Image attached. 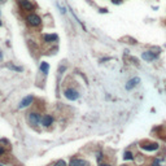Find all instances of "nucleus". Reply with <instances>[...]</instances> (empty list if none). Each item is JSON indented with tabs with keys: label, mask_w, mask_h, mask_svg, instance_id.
I'll list each match as a JSON object with an SVG mask.
<instances>
[{
	"label": "nucleus",
	"mask_w": 166,
	"mask_h": 166,
	"mask_svg": "<svg viewBox=\"0 0 166 166\" xmlns=\"http://www.w3.org/2000/svg\"><path fill=\"white\" fill-rule=\"evenodd\" d=\"M158 55H160V52H153V51H145L142 53V58L144 61H147V63H152V61L157 60L158 58Z\"/></svg>",
	"instance_id": "f257e3e1"
},
{
	"label": "nucleus",
	"mask_w": 166,
	"mask_h": 166,
	"mask_svg": "<svg viewBox=\"0 0 166 166\" xmlns=\"http://www.w3.org/2000/svg\"><path fill=\"white\" fill-rule=\"evenodd\" d=\"M26 21H27V24L30 26H39L42 24V18L39 17L38 14H34V13L29 14L27 18H26Z\"/></svg>",
	"instance_id": "f03ea898"
},
{
	"label": "nucleus",
	"mask_w": 166,
	"mask_h": 166,
	"mask_svg": "<svg viewBox=\"0 0 166 166\" xmlns=\"http://www.w3.org/2000/svg\"><path fill=\"white\" fill-rule=\"evenodd\" d=\"M27 119H29V122H30L31 125L37 126V125H39V123L42 122V116L39 114V113H37V112H32V113H29Z\"/></svg>",
	"instance_id": "7ed1b4c3"
},
{
	"label": "nucleus",
	"mask_w": 166,
	"mask_h": 166,
	"mask_svg": "<svg viewBox=\"0 0 166 166\" xmlns=\"http://www.w3.org/2000/svg\"><path fill=\"white\" fill-rule=\"evenodd\" d=\"M65 97H66L68 100H71V101H74V100H77L78 97H79V93H78V91L73 90V88H68L65 91Z\"/></svg>",
	"instance_id": "20e7f679"
},
{
	"label": "nucleus",
	"mask_w": 166,
	"mask_h": 166,
	"mask_svg": "<svg viewBox=\"0 0 166 166\" xmlns=\"http://www.w3.org/2000/svg\"><path fill=\"white\" fill-rule=\"evenodd\" d=\"M140 147L144 149V151H148V152H153V151H157L158 148H160V145L157 144V143H153V142H151V143H145V144H142Z\"/></svg>",
	"instance_id": "39448f33"
},
{
	"label": "nucleus",
	"mask_w": 166,
	"mask_h": 166,
	"mask_svg": "<svg viewBox=\"0 0 166 166\" xmlns=\"http://www.w3.org/2000/svg\"><path fill=\"white\" fill-rule=\"evenodd\" d=\"M69 166H91V164L82 158H71Z\"/></svg>",
	"instance_id": "423d86ee"
},
{
	"label": "nucleus",
	"mask_w": 166,
	"mask_h": 166,
	"mask_svg": "<svg viewBox=\"0 0 166 166\" xmlns=\"http://www.w3.org/2000/svg\"><path fill=\"white\" fill-rule=\"evenodd\" d=\"M140 83V78L139 77H135V78H131V79L129 80L127 83H126V90L130 91V90H132L134 87H136L138 84Z\"/></svg>",
	"instance_id": "0eeeda50"
},
{
	"label": "nucleus",
	"mask_w": 166,
	"mask_h": 166,
	"mask_svg": "<svg viewBox=\"0 0 166 166\" xmlns=\"http://www.w3.org/2000/svg\"><path fill=\"white\" fill-rule=\"evenodd\" d=\"M34 101V99H32V96H26L24 100H22L21 103H19V108L21 109H24V108H26V106H29L30 104Z\"/></svg>",
	"instance_id": "6e6552de"
},
{
	"label": "nucleus",
	"mask_w": 166,
	"mask_h": 166,
	"mask_svg": "<svg viewBox=\"0 0 166 166\" xmlns=\"http://www.w3.org/2000/svg\"><path fill=\"white\" fill-rule=\"evenodd\" d=\"M52 123H53V118H52L51 116H48V114H45L42 117V125L45 126V127H48V126H51Z\"/></svg>",
	"instance_id": "1a4fd4ad"
},
{
	"label": "nucleus",
	"mask_w": 166,
	"mask_h": 166,
	"mask_svg": "<svg viewBox=\"0 0 166 166\" xmlns=\"http://www.w3.org/2000/svg\"><path fill=\"white\" fill-rule=\"evenodd\" d=\"M18 3L21 4V6L25 9V11H32V8H34L29 0H18Z\"/></svg>",
	"instance_id": "9d476101"
},
{
	"label": "nucleus",
	"mask_w": 166,
	"mask_h": 166,
	"mask_svg": "<svg viewBox=\"0 0 166 166\" xmlns=\"http://www.w3.org/2000/svg\"><path fill=\"white\" fill-rule=\"evenodd\" d=\"M43 39H44V42H47V43H52V42H57V35L56 34H45L44 37H43Z\"/></svg>",
	"instance_id": "9b49d317"
},
{
	"label": "nucleus",
	"mask_w": 166,
	"mask_h": 166,
	"mask_svg": "<svg viewBox=\"0 0 166 166\" xmlns=\"http://www.w3.org/2000/svg\"><path fill=\"white\" fill-rule=\"evenodd\" d=\"M40 70L43 74H48V70H50V65L47 63H42L40 64Z\"/></svg>",
	"instance_id": "f8f14e48"
},
{
	"label": "nucleus",
	"mask_w": 166,
	"mask_h": 166,
	"mask_svg": "<svg viewBox=\"0 0 166 166\" xmlns=\"http://www.w3.org/2000/svg\"><path fill=\"white\" fill-rule=\"evenodd\" d=\"M123 160L129 161V160H134V155H132V152H125V155H123Z\"/></svg>",
	"instance_id": "ddd939ff"
},
{
	"label": "nucleus",
	"mask_w": 166,
	"mask_h": 166,
	"mask_svg": "<svg viewBox=\"0 0 166 166\" xmlns=\"http://www.w3.org/2000/svg\"><path fill=\"white\" fill-rule=\"evenodd\" d=\"M151 166H162V160L161 158H156V160L152 162Z\"/></svg>",
	"instance_id": "4468645a"
},
{
	"label": "nucleus",
	"mask_w": 166,
	"mask_h": 166,
	"mask_svg": "<svg viewBox=\"0 0 166 166\" xmlns=\"http://www.w3.org/2000/svg\"><path fill=\"white\" fill-rule=\"evenodd\" d=\"M52 166H66V162H65L64 160H58L57 162H55Z\"/></svg>",
	"instance_id": "2eb2a0df"
},
{
	"label": "nucleus",
	"mask_w": 166,
	"mask_h": 166,
	"mask_svg": "<svg viewBox=\"0 0 166 166\" xmlns=\"http://www.w3.org/2000/svg\"><path fill=\"white\" fill-rule=\"evenodd\" d=\"M4 153H5V149L3 148V145H0V156H3Z\"/></svg>",
	"instance_id": "dca6fc26"
},
{
	"label": "nucleus",
	"mask_w": 166,
	"mask_h": 166,
	"mask_svg": "<svg viewBox=\"0 0 166 166\" xmlns=\"http://www.w3.org/2000/svg\"><path fill=\"white\" fill-rule=\"evenodd\" d=\"M112 3H113V4H121L122 0H112Z\"/></svg>",
	"instance_id": "f3484780"
},
{
	"label": "nucleus",
	"mask_w": 166,
	"mask_h": 166,
	"mask_svg": "<svg viewBox=\"0 0 166 166\" xmlns=\"http://www.w3.org/2000/svg\"><path fill=\"white\" fill-rule=\"evenodd\" d=\"M1 58H3V55H1V52H0V60H1Z\"/></svg>",
	"instance_id": "a211bd4d"
},
{
	"label": "nucleus",
	"mask_w": 166,
	"mask_h": 166,
	"mask_svg": "<svg viewBox=\"0 0 166 166\" xmlns=\"http://www.w3.org/2000/svg\"><path fill=\"white\" fill-rule=\"evenodd\" d=\"M0 166H3V165H1V164H0Z\"/></svg>",
	"instance_id": "6ab92c4d"
},
{
	"label": "nucleus",
	"mask_w": 166,
	"mask_h": 166,
	"mask_svg": "<svg viewBox=\"0 0 166 166\" xmlns=\"http://www.w3.org/2000/svg\"><path fill=\"white\" fill-rule=\"evenodd\" d=\"M0 25H1V22H0Z\"/></svg>",
	"instance_id": "aec40b11"
},
{
	"label": "nucleus",
	"mask_w": 166,
	"mask_h": 166,
	"mask_svg": "<svg viewBox=\"0 0 166 166\" xmlns=\"http://www.w3.org/2000/svg\"><path fill=\"white\" fill-rule=\"evenodd\" d=\"M125 166H126V165H125Z\"/></svg>",
	"instance_id": "412c9836"
}]
</instances>
